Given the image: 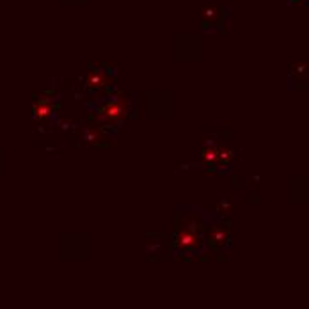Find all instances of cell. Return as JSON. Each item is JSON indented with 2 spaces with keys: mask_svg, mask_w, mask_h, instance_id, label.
I'll return each instance as SVG.
<instances>
[{
  "mask_svg": "<svg viewBox=\"0 0 309 309\" xmlns=\"http://www.w3.org/2000/svg\"><path fill=\"white\" fill-rule=\"evenodd\" d=\"M197 245H201V238L197 236L196 233L188 231V229L180 231V234H178V247H181V249H196Z\"/></svg>",
  "mask_w": 309,
  "mask_h": 309,
  "instance_id": "1",
  "label": "cell"
},
{
  "mask_svg": "<svg viewBox=\"0 0 309 309\" xmlns=\"http://www.w3.org/2000/svg\"><path fill=\"white\" fill-rule=\"evenodd\" d=\"M210 238H211V244L222 245L226 240H228V233H226L224 228H215V229H211Z\"/></svg>",
  "mask_w": 309,
  "mask_h": 309,
  "instance_id": "2",
  "label": "cell"
}]
</instances>
